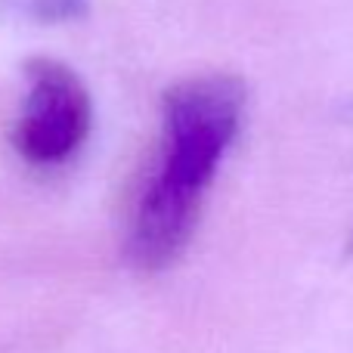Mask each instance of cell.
I'll return each mask as SVG.
<instances>
[{
    "mask_svg": "<svg viewBox=\"0 0 353 353\" xmlns=\"http://www.w3.org/2000/svg\"><path fill=\"white\" fill-rule=\"evenodd\" d=\"M350 251H353V236H350Z\"/></svg>",
    "mask_w": 353,
    "mask_h": 353,
    "instance_id": "4",
    "label": "cell"
},
{
    "mask_svg": "<svg viewBox=\"0 0 353 353\" xmlns=\"http://www.w3.org/2000/svg\"><path fill=\"white\" fill-rule=\"evenodd\" d=\"M242 112L245 84L232 74H195L165 93V152L128 230V261L137 270L159 273L186 251Z\"/></svg>",
    "mask_w": 353,
    "mask_h": 353,
    "instance_id": "1",
    "label": "cell"
},
{
    "mask_svg": "<svg viewBox=\"0 0 353 353\" xmlns=\"http://www.w3.org/2000/svg\"><path fill=\"white\" fill-rule=\"evenodd\" d=\"M90 0H34V12L43 22H65V19H78L87 12Z\"/></svg>",
    "mask_w": 353,
    "mask_h": 353,
    "instance_id": "3",
    "label": "cell"
},
{
    "mask_svg": "<svg viewBox=\"0 0 353 353\" xmlns=\"http://www.w3.org/2000/svg\"><path fill=\"white\" fill-rule=\"evenodd\" d=\"M28 93L16 130V146L34 165L65 161L90 134V93L68 65L37 56L25 65Z\"/></svg>",
    "mask_w": 353,
    "mask_h": 353,
    "instance_id": "2",
    "label": "cell"
}]
</instances>
